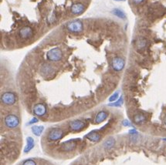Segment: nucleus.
I'll return each instance as SVG.
<instances>
[{"instance_id": "nucleus-2", "label": "nucleus", "mask_w": 166, "mask_h": 165, "mask_svg": "<svg viewBox=\"0 0 166 165\" xmlns=\"http://www.w3.org/2000/svg\"><path fill=\"white\" fill-rule=\"evenodd\" d=\"M66 28L73 33H79L81 32L83 29V25L82 22L79 20H75L73 21H70V22L66 25Z\"/></svg>"}, {"instance_id": "nucleus-11", "label": "nucleus", "mask_w": 166, "mask_h": 165, "mask_svg": "<svg viewBox=\"0 0 166 165\" xmlns=\"http://www.w3.org/2000/svg\"><path fill=\"white\" fill-rule=\"evenodd\" d=\"M78 140H71L65 142L62 144L61 150L63 151H72L76 148L77 147V141Z\"/></svg>"}, {"instance_id": "nucleus-26", "label": "nucleus", "mask_w": 166, "mask_h": 165, "mask_svg": "<svg viewBox=\"0 0 166 165\" xmlns=\"http://www.w3.org/2000/svg\"><path fill=\"white\" fill-rule=\"evenodd\" d=\"M131 2L135 5H139L144 2V0H131Z\"/></svg>"}, {"instance_id": "nucleus-27", "label": "nucleus", "mask_w": 166, "mask_h": 165, "mask_svg": "<svg viewBox=\"0 0 166 165\" xmlns=\"http://www.w3.org/2000/svg\"><path fill=\"white\" fill-rule=\"evenodd\" d=\"M129 133H131V134H135V133H137L138 132H137V131H135V130H131V131H129Z\"/></svg>"}, {"instance_id": "nucleus-8", "label": "nucleus", "mask_w": 166, "mask_h": 165, "mask_svg": "<svg viewBox=\"0 0 166 165\" xmlns=\"http://www.w3.org/2000/svg\"><path fill=\"white\" fill-rule=\"evenodd\" d=\"M19 36L23 39H30L33 36V30L30 26H24L19 29Z\"/></svg>"}, {"instance_id": "nucleus-17", "label": "nucleus", "mask_w": 166, "mask_h": 165, "mask_svg": "<svg viewBox=\"0 0 166 165\" xmlns=\"http://www.w3.org/2000/svg\"><path fill=\"white\" fill-rule=\"evenodd\" d=\"M112 14H114L115 16L121 19V20H125L126 18H127L125 13L121 9H114L112 10Z\"/></svg>"}, {"instance_id": "nucleus-12", "label": "nucleus", "mask_w": 166, "mask_h": 165, "mask_svg": "<svg viewBox=\"0 0 166 165\" xmlns=\"http://www.w3.org/2000/svg\"><path fill=\"white\" fill-rule=\"evenodd\" d=\"M40 72L41 74L43 76V77H49L51 76L52 74H53L54 73V69L52 67L50 64H48V63H44L43 65H42L40 69Z\"/></svg>"}, {"instance_id": "nucleus-16", "label": "nucleus", "mask_w": 166, "mask_h": 165, "mask_svg": "<svg viewBox=\"0 0 166 165\" xmlns=\"http://www.w3.org/2000/svg\"><path fill=\"white\" fill-rule=\"evenodd\" d=\"M146 121V117L142 114H137L134 116V122L136 124H142Z\"/></svg>"}, {"instance_id": "nucleus-18", "label": "nucleus", "mask_w": 166, "mask_h": 165, "mask_svg": "<svg viewBox=\"0 0 166 165\" xmlns=\"http://www.w3.org/2000/svg\"><path fill=\"white\" fill-rule=\"evenodd\" d=\"M32 132L35 136L40 137L42 134L43 131H44V126H33L31 127Z\"/></svg>"}, {"instance_id": "nucleus-21", "label": "nucleus", "mask_w": 166, "mask_h": 165, "mask_svg": "<svg viewBox=\"0 0 166 165\" xmlns=\"http://www.w3.org/2000/svg\"><path fill=\"white\" fill-rule=\"evenodd\" d=\"M124 103V99L123 97H120L117 100H116V102H113L112 103H109V106L111 107H121Z\"/></svg>"}, {"instance_id": "nucleus-15", "label": "nucleus", "mask_w": 166, "mask_h": 165, "mask_svg": "<svg viewBox=\"0 0 166 165\" xmlns=\"http://www.w3.org/2000/svg\"><path fill=\"white\" fill-rule=\"evenodd\" d=\"M85 137L87 139L89 140H90L91 142H98L100 140V138H101L100 134L97 133H95L94 131L88 133V134L85 136Z\"/></svg>"}, {"instance_id": "nucleus-9", "label": "nucleus", "mask_w": 166, "mask_h": 165, "mask_svg": "<svg viewBox=\"0 0 166 165\" xmlns=\"http://www.w3.org/2000/svg\"><path fill=\"white\" fill-rule=\"evenodd\" d=\"M33 114L36 117H43L47 114V107L43 103H37L33 107Z\"/></svg>"}, {"instance_id": "nucleus-3", "label": "nucleus", "mask_w": 166, "mask_h": 165, "mask_svg": "<svg viewBox=\"0 0 166 165\" xmlns=\"http://www.w3.org/2000/svg\"><path fill=\"white\" fill-rule=\"evenodd\" d=\"M5 124L9 129H14L17 127L20 124V120L17 116L14 114H9L5 117Z\"/></svg>"}, {"instance_id": "nucleus-7", "label": "nucleus", "mask_w": 166, "mask_h": 165, "mask_svg": "<svg viewBox=\"0 0 166 165\" xmlns=\"http://www.w3.org/2000/svg\"><path fill=\"white\" fill-rule=\"evenodd\" d=\"M69 127L72 131L78 132V131H83L86 127V123L83 122V120H73L69 124Z\"/></svg>"}, {"instance_id": "nucleus-19", "label": "nucleus", "mask_w": 166, "mask_h": 165, "mask_svg": "<svg viewBox=\"0 0 166 165\" xmlns=\"http://www.w3.org/2000/svg\"><path fill=\"white\" fill-rule=\"evenodd\" d=\"M115 145V140L114 138H109L104 143V147L106 150H111Z\"/></svg>"}, {"instance_id": "nucleus-4", "label": "nucleus", "mask_w": 166, "mask_h": 165, "mask_svg": "<svg viewBox=\"0 0 166 165\" xmlns=\"http://www.w3.org/2000/svg\"><path fill=\"white\" fill-rule=\"evenodd\" d=\"M64 137V132L60 128H53L49 131L48 134V140L49 141H57Z\"/></svg>"}, {"instance_id": "nucleus-24", "label": "nucleus", "mask_w": 166, "mask_h": 165, "mask_svg": "<svg viewBox=\"0 0 166 165\" xmlns=\"http://www.w3.org/2000/svg\"><path fill=\"white\" fill-rule=\"evenodd\" d=\"M122 124H123L124 126H132L131 123L130 121L127 120H124L123 122H122Z\"/></svg>"}, {"instance_id": "nucleus-28", "label": "nucleus", "mask_w": 166, "mask_h": 165, "mask_svg": "<svg viewBox=\"0 0 166 165\" xmlns=\"http://www.w3.org/2000/svg\"><path fill=\"white\" fill-rule=\"evenodd\" d=\"M114 1H117V2H122V1H125V0H114Z\"/></svg>"}, {"instance_id": "nucleus-14", "label": "nucleus", "mask_w": 166, "mask_h": 165, "mask_svg": "<svg viewBox=\"0 0 166 165\" xmlns=\"http://www.w3.org/2000/svg\"><path fill=\"white\" fill-rule=\"evenodd\" d=\"M26 141H27V144H26V147L24 148V153L27 154V153H29L30 150H32V148L34 147L35 142H34V140H33V138H32V137H27Z\"/></svg>"}, {"instance_id": "nucleus-13", "label": "nucleus", "mask_w": 166, "mask_h": 165, "mask_svg": "<svg viewBox=\"0 0 166 165\" xmlns=\"http://www.w3.org/2000/svg\"><path fill=\"white\" fill-rule=\"evenodd\" d=\"M107 117H108V114H107L106 111H104V110L100 111L97 114L96 117H95L94 122L96 123V124H99L100 123L104 122L107 118Z\"/></svg>"}, {"instance_id": "nucleus-22", "label": "nucleus", "mask_w": 166, "mask_h": 165, "mask_svg": "<svg viewBox=\"0 0 166 165\" xmlns=\"http://www.w3.org/2000/svg\"><path fill=\"white\" fill-rule=\"evenodd\" d=\"M119 99V91H117V92L114 93L113 94L111 95L110 98H109V101L113 103V102H115L116 100H117Z\"/></svg>"}, {"instance_id": "nucleus-20", "label": "nucleus", "mask_w": 166, "mask_h": 165, "mask_svg": "<svg viewBox=\"0 0 166 165\" xmlns=\"http://www.w3.org/2000/svg\"><path fill=\"white\" fill-rule=\"evenodd\" d=\"M147 46V40L144 38H140L137 41L136 46L138 49H145Z\"/></svg>"}, {"instance_id": "nucleus-10", "label": "nucleus", "mask_w": 166, "mask_h": 165, "mask_svg": "<svg viewBox=\"0 0 166 165\" xmlns=\"http://www.w3.org/2000/svg\"><path fill=\"white\" fill-rule=\"evenodd\" d=\"M71 13L73 15H81L84 12L85 10V6L81 2H77V3H74L72 5V6L70 8Z\"/></svg>"}, {"instance_id": "nucleus-29", "label": "nucleus", "mask_w": 166, "mask_h": 165, "mask_svg": "<svg viewBox=\"0 0 166 165\" xmlns=\"http://www.w3.org/2000/svg\"><path fill=\"white\" fill-rule=\"evenodd\" d=\"M164 122H165V124L166 125V115L165 117V119H164Z\"/></svg>"}, {"instance_id": "nucleus-5", "label": "nucleus", "mask_w": 166, "mask_h": 165, "mask_svg": "<svg viewBox=\"0 0 166 165\" xmlns=\"http://www.w3.org/2000/svg\"><path fill=\"white\" fill-rule=\"evenodd\" d=\"M1 101L6 105H13L16 102V96L12 92H6L2 95Z\"/></svg>"}, {"instance_id": "nucleus-1", "label": "nucleus", "mask_w": 166, "mask_h": 165, "mask_svg": "<svg viewBox=\"0 0 166 165\" xmlns=\"http://www.w3.org/2000/svg\"><path fill=\"white\" fill-rule=\"evenodd\" d=\"M62 57H63V53H62L61 49L58 47L49 49L47 53V60L49 61H51V62L60 61L62 59Z\"/></svg>"}, {"instance_id": "nucleus-6", "label": "nucleus", "mask_w": 166, "mask_h": 165, "mask_svg": "<svg viewBox=\"0 0 166 165\" xmlns=\"http://www.w3.org/2000/svg\"><path fill=\"white\" fill-rule=\"evenodd\" d=\"M125 66V61L121 57H114L111 61V67L116 72L121 71Z\"/></svg>"}, {"instance_id": "nucleus-25", "label": "nucleus", "mask_w": 166, "mask_h": 165, "mask_svg": "<svg viewBox=\"0 0 166 165\" xmlns=\"http://www.w3.org/2000/svg\"><path fill=\"white\" fill-rule=\"evenodd\" d=\"M38 122V119L36 117H33L32 120H30V122H29V124H36V123Z\"/></svg>"}, {"instance_id": "nucleus-23", "label": "nucleus", "mask_w": 166, "mask_h": 165, "mask_svg": "<svg viewBox=\"0 0 166 165\" xmlns=\"http://www.w3.org/2000/svg\"><path fill=\"white\" fill-rule=\"evenodd\" d=\"M23 165H36V162L32 160H27L23 164Z\"/></svg>"}]
</instances>
